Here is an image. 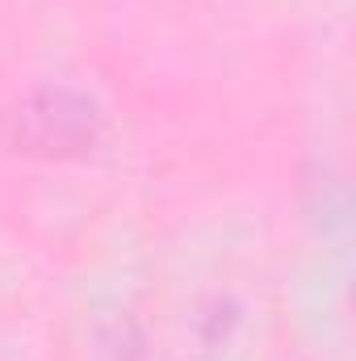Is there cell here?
I'll list each match as a JSON object with an SVG mask.
<instances>
[{"label": "cell", "mask_w": 356, "mask_h": 361, "mask_svg": "<svg viewBox=\"0 0 356 361\" xmlns=\"http://www.w3.org/2000/svg\"><path fill=\"white\" fill-rule=\"evenodd\" d=\"M21 126H25V139L38 147H76L92 135V114L84 101L68 92H46L42 105H25Z\"/></svg>", "instance_id": "1"}]
</instances>
